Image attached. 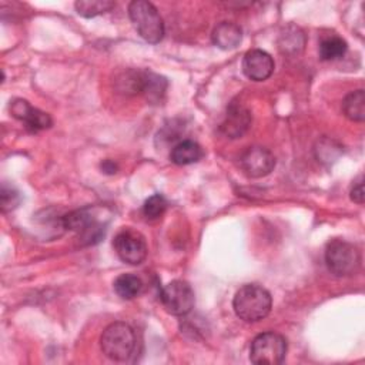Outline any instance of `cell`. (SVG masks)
Returning a JSON list of instances; mask_svg holds the SVG:
<instances>
[{
    "label": "cell",
    "mask_w": 365,
    "mask_h": 365,
    "mask_svg": "<svg viewBox=\"0 0 365 365\" xmlns=\"http://www.w3.org/2000/svg\"><path fill=\"white\" fill-rule=\"evenodd\" d=\"M160 301L168 314L184 317L194 307V291L188 282L174 279L161 288Z\"/></svg>",
    "instance_id": "obj_6"
},
{
    "label": "cell",
    "mask_w": 365,
    "mask_h": 365,
    "mask_svg": "<svg viewBox=\"0 0 365 365\" xmlns=\"http://www.w3.org/2000/svg\"><path fill=\"white\" fill-rule=\"evenodd\" d=\"M114 6H115V3L110 1V0H80V1L74 3L77 13L86 19H91V17L104 14V13L110 11Z\"/></svg>",
    "instance_id": "obj_20"
},
{
    "label": "cell",
    "mask_w": 365,
    "mask_h": 365,
    "mask_svg": "<svg viewBox=\"0 0 365 365\" xmlns=\"http://www.w3.org/2000/svg\"><path fill=\"white\" fill-rule=\"evenodd\" d=\"M100 346L108 359L124 362L130 359L135 351V332L125 322H113L103 331L100 336Z\"/></svg>",
    "instance_id": "obj_2"
},
{
    "label": "cell",
    "mask_w": 365,
    "mask_h": 365,
    "mask_svg": "<svg viewBox=\"0 0 365 365\" xmlns=\"http://www.w3.org/2000/svg\"><path fill=\"white\" fill-rule=\"evenodd\" d=\"M60 222L63 228L77 232L84 244H96L104 237V227L88 208L74 210L66 214Z\"/></svg>",
    "instance_id": "obj_7"
},
{
    "label": "cell",
    "mask_w": 365,
    "mask_h": 365,
    "mask_svg": "<svg viewBox=\"0 0 365 365\" xmlns=\"http://www.w3.org/2000/svg\"><path fill=\"white\" fill-rule=\"evenodd\" d=\"M287 339L272 331L262 332L254 338L250 348V361L255 365H278L287 355Z\"/></svg>",
    "instance_id": "obj_5"
},
{
    "label": "cell",
    "mask_w": 365,
    "mask_h": 365,
    "mask_svg": "<svg viewBox=\"0 0 365 365\" xmlns=\"http://www.w3.org/2000/svg\"><path fill=\"white\" fill-rule=\"evenodd\" d=\"M212 43L222 50L235 48L242 40L241 27L232 21H222L212 30Z\"/></svg>",
    "instance_id": "obj_13"
},
{
    "label": "cell",
    "mask_w": 365,
    "mask_h": 365,
    "mask_svg": "<svg viewBox=\"0 0 365 365\" xmlns=\"http://www.w3.org/2000/svg\"><path fill=\"white\" fill-rule=\"evenodd\" d=\"M113 247L118 258L130 265L141 264L148 252L145 238L133 228H123L114 237Z\"/></svg>",
    "instance_id": "obj_8"
},
{
    "label": "cell",
    "mask_w": 365,
    "mask_h": 365,
    "mask_svg": "<svg viewBox=\"0 0 365 365\" xmlns=\"http://www.w3.org/2000/svg\"><path fill=\"white\" fill-rule=\"evenodd\" d=\"M10 113L14 118L24 123V125L31 131L47 130L53 124V120L47 113L33 107L24 98L13 100L10 104Z\"/></svg>",
    "instance_id": "obj_10"
},
{
    "label": "cell",
    "mask_w": 365,
    "mask_h": 365,
    "mask_svg": "<svg viewBox=\"0 0 365 365\" xmlns=\"http://www.w3.org/2000/svg\"><path fill=\"white\" fill-rule=\"evenodd\" d=\"M240 165L245 175L261 178L268 175L275 167L274 154L264 147H248L240 157Z\"/></svg>",
    "instance_id": "obj_9"
},
{
    "label": "cell",
    "mask_w": 365,
    "mask_h": 365,
    "mask_svg": "<svg viewBox=\"0 0 365 365\" xmlns=\"http://www.w3.org/2000/svg\"><path fill=\"white\" fill-rule=\"evenodd\" d=\"M167 200L164 195L161 194H153L151 197H148L145 201H144V205H143V214L147 220L150 221H154V220H158L160 217H163V214L167 210Z\"/></svg>",
    "instance_id": "obj_21"
},
{
    "label": "cell",
    "mask_w": 365,
    "mask_h": 365,
    "mask_svg": "<svg viewBox=\"0 0 365 365\" xmlns=\"http://www.w3.org/2000/svg\"><path fill=\"white\" fill-rule=\"evenodd\" d=\"M346 50H348L346 41L336 34H328V36L322 37L319 41V47H318L319 58L324 61L338 60V58L344 57Z\"/></svg>",
    "instance_id": "obj_15"
},
{
    "label": "cell",
    "mask_w": 365,
    "mask_h": 365,
    "mask_svg": "<svg viewBox=\"0 0 365 365\" xmlns=\"http://www.w3.org/2000/svg\"><path fill=\"white\" fill-rule=\"evenodd\" d=\"M271 307V294L258 284L242 285L232 299L235 315L245 322H258L264 319L269 314Z\"/></svg>",
    "instance_id": "obj_1"
},
{
    "label": "cell",
    "mask_w": 365,
    "mask_h": 365,
    "mask_svg": "<svg viewBox=\"0 0 365 365\" xmlns=\"http://www.w3.org/2000/svg\"><path fill=\"white\" fill-rule=\"evenodd\" d=\"M114 291L123 299H133L138 297L143 291V281L134 274H121L114 279Z\"/></svg>",
    "instance_id": "obj_18"
},
{
    "label": "cell",
    "mask_w": 365,
    "mask_h": 365,
    "mask_svg": "<svg viewBox=\"0 0 365 365\" xmlns=\"http://www.w3.org/2000/svg\"><path fill=\"white\" fill-rule=\"evenodd\" d=\"M274 67L272 57L261 48L248 50L242 58V71L252 81L267 80L272 74Z\"/></svg>",
    "instance_id": "obj_11"
},
{
    "label": "cell",
    "mask_w": 365,
    "mask_h": 365,
    "mask_svg": "<svg viewBox=\"0 0 365 365\" xmlns=\"http://www.w3.org/2000/svg\"><path fill=\"white\" fill-rule=\"evenodd\" d=\"M342 111L346 118L362 123L365 120V93L362 88L351 91L342 100Z\"/></svg>",
    "instance_id": "obj_16"
},
{
    "label": "cell",
    "mask_w": 365,
    "mask_h": 365,
    "mask_svg": "<svg viewBox=\"0 0 365 365\" xmlns=\"http://www.w3.org/2000/svg\"><path fill=\"white\" fill-rule=\"evenodd\" d=\"M349 195H351V200L356 204H364V178L362 175L352 184L351 187V191H349Z\"/></svg>",
    "instance_id": "obj_23"
},
{
    "label": "cell",
    "mask_w": 365,
    "mask_h": 365,
    "mask_svg": "<svg viewBox=\"0 0 365 365\" xmlns=\"http://www.w3.org/2000/svg\"><path fill=\"white\" fill-rule=\"evenodd\" d=\"M202 157V148L192 140H182L171 148L170 160L177 165H188L200 161Z\"/></svg>",
    "instance_id": "obj_14"
},
{
    "label": "cell",
    "mask_w": 365,
    "mask_h": 365,
    "mask_svg": "<svg viewBox=\"0 0 365 365\" xmlns=\"http://www.w3.org/2000/svg\"><path fill=\"white\" fill-rule=\"evenodd\" d=\"M252 121V115L248 108L240 103H231L227 108L225 117L220 125L221 133L228 138H238L245 134Z\"/></svg>",
    "instance_id": "obj_12"
},
{
    "label": "cell",
    "mask_w": 365,
    "mask_h": 365,
    "mask_svg": "<svg viewBox=\"0 0 365 365\" xmlns=\"http://www.w3.org/2000/svg\"><path fill=\"white\" fill-rule=\"evenodd\" d=\"M304 44H305L304 33L301 31V29H298L292 24L287 26L279 34L278 46H279V50L282 53L298 54L299 51H302Z\"/></svg>",
    "instance_id": "obj_17"
},
{
    "label": "cell",
    "mask_w": 365,
    "mask_h": 365,
    "mask_svg": "<svg viewBox=\"0 0 365 365\" xmlns=\"http://www.w3.org/2000/svg\"><path fill=\"white\" fill-rule=\"evenodd\" d=\"M128 16L137 33L151 44L163 40L165 29L164 21L155 6L147 0H134L128 4Z\"/></svg>",
    "instance_id": "obj_3"
},
{
    "label": "cell",
    "mask_w": 365,
    "mask_h": 365,
    "mask_svg": "<svg viewBox=\"0 0 365 365\" xmlns=\"http://www.w3.org/2000/svg\"><path fill=\"white\" fill-rule=\"evenodd\" d=\"M167 90V80L155 73L145 71L143 93L150 103H160Z\"/></svg>",
    "instance_id": "obj_19"
},
{
    "label": "cell",
    "mask_w": 365,
    "mask_h": 365,
    "mask_svg": "<svg viewBox=\"0 0 365 365\" xmlns=\"http://www.w3.org/2000/svg\"><path fill=\"white\" fill-rule=\"evenodd\" d=\"M20 202V195L17 192V190H14L13 187H9L7 184L1 185V191H0V205H1V211L3 212H9L11 210H14Z\"/></svg>",
    "instance_id": "obj_22"
},
{
    "label": "cell",
    "mask_w": 365,
    "mask_h": 365,
    "mask_svg": "<svg viewBox=\"0 0 365 365\" xmlns=\"http://www.w3.org/2000/svg\"><path fill=\"white\" fill-rule=\"evenodd\" d=\"M101 170L107 174H114L117 171V165L111 160H106L101 163Z\"/></svg>",
    "instance_id": "obj_24"
},
{
    "label": "cell",
    "mask_w": 365,
    "mask_h": 365,
    "mask_svg": "<svg viewBox=\"0 0 365 365\" xmlns=\"http://www.w3.org/2000/svg\"><path fill=\"white\" fill-rule=\"evenodd\" d=\"M325 264L332 275L349 277L358 271L361 254L351 242L334 238L325 247Z\"/></svg>",
    "instance_id": "obj_4"
}]
</instances>
